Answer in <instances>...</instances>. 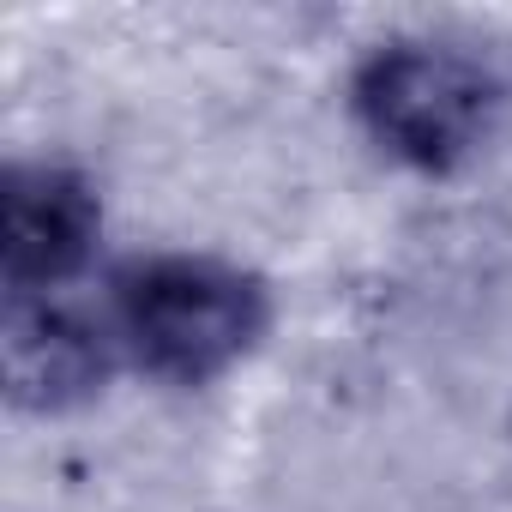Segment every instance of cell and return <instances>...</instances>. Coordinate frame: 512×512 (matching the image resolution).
Here are the masks:
<instances>
[{"label":"cell","mask_w":512,"mask_h":512,"mask_svg":"<svg viewBox=\"0 0 512 512\" xmlns=\"http://www.w3.org/2000/svg\"><path fill=\"white\" fill-rule=\"evenodd\" d=\"M266 338V284L205 260V253H151L115 278V344L169 386L223 380Z\"/></svg>","instance_id":"obj_1"},{"label":"cell","mask_w":512,"mask_h":512,"mask_svg":"<svg viewBox=\"0 0 512 512\" xmlns=\"http://www.w3.org/2000/svg\"><path fill=\"white\" fill-rule=\"evenodd\" d=\"M0 350H7V398L19 410L55 416L103 392L121 344L55 296H7Z\"/></svg>","instance_id":"obj_4"},{"label":"cell","mask_w":512,"mask_h":512,"mask_svg":"<svg viewBox=\"0 0 512 512\" xmlns=\"http://www.w3.org/2000/svg\"><path fill=\"white\" fill-rule=\"evenodd\" d=\"M350 109L392 163L452 175L488 145L500 79L452 43H380L350 79Z\"/></svg>","instance_id":"obj_2"},{"label":"cell","mask_w":512,"mask_h":512,"mask_svg":"<svg viewBox=\"0 0 512 512\" xmlns=\"http://www.w3.org/2000/svg\"><path fill=\"white\" fill-rule=\"evenodd\" d=\"M103 235V205L61 163H13L0 181V278L7 296H55L85 272Z\"/></svg>","instance_id":"obj_3"}]
</instances>
